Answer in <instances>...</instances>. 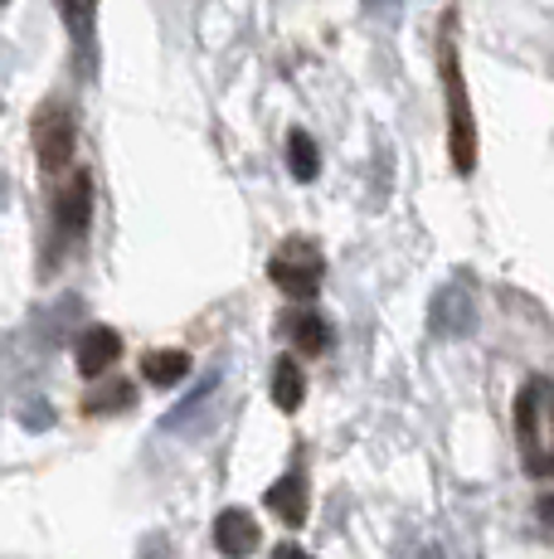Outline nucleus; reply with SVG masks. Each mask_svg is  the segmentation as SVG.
<instances>
[{"label": "nucleus", "mask_w": 554, "mask_h": 559, "mask_svg": "<svg viewBox=\"0 0 554 559\" xmlns=\"http://www.w3.org/2000/svg\"><path fill=\"white\" fill-rule=\"evenodd\" d=\"M322 273H326V258L312 239H302V234H292V239L268 258L273 287L282 297H292V302H312V297L322 293Z\"/></svg>", "instance_id": "nucleus-2"}, {"label": "nucleus", "mask_w": 554, "mask_h": 559, "mask_svg": "<svg viewBox=\"0 0 554 559\" xmlns=\"http://www.w3.org/2000/svg\"><path fill=\"white\" fill-rule=\"evenodd\" d=\"M273 559H312L302 550V545H292V540H282V545H273Z\"/></svg>", "instance_id": "nucleus-16"}, {"label": "nucleus", "mask_w": 554, "mask_h": 559, "mask_svg": "<svg viewBox=\"0 0 554 559\" xmlns=\"http://www.w3.org/2000/svg\"><path fill=\"white\" fill-rule=\"evenodd\" d=\"M122 356V336L112 326H88L79 336V374L83 380H103V374Z\"/></svg>", "instance_id": "nucleus-6"}, {"label": "nucleus", "mask_w": 554, "mask_h": 559, "mask_svg": "<svg viewBox=\"0 0 554 559\" xmlns=\"http://www.w3.org/2000/svg\"><path fill=\"white\" fill-rule=\"evenodd\" d=\"M142 374L152 384H161V390H170V384H180L190 374V356H185V350H146V356H142Z\"/></svg>", "instance_id": "nucleus-11"}, {"label": "nucleus", "mask_w": 554, "mask_h": 559, "mask_svg": "<svg viewBox=\"0 0 554 559\" xmlns=\"http://www.w3.org/2000/svg\"><path fill=\"white\" fill-rule=\"evenodd\" d=\"M282 336L292 341L302 356H322L326 346H332V326H326V317H316V311H306L302 302H297L292 311H282Z\"/></svg>", "instance_id": "nucleus-7"}, {"label": "nucleus", "mask_w": 554, "mask_h": 559, "mask_svg": "<svg viewBox=\"0 0 554 559\" xmlns=\"http://www.w3.org/2000/svg\"><path fill=\"white\" fill-rule=\"evenodd\" d=\"M20 424H25V428H49V424H55V414L39 404V408H25V418H20Z\"/></svg>", "instance_id": "nucleus-15"}, {"label": "nucleus", "mask_w": 554, "mask_h": 559, "mask_svg": "<svg viewBox=\"0 0 554 559\" xmlns=\"http://www.w3.org/2000/svg\"><path fill=\"white\" fill-rule=\"evenodd\" d=\"M88 214H93V180L79 170V176L63 180V190L55 195V210H49V219H55V243H49V258L83 239V229H88Z\"/></svg>", "instance_id": "nucleus-4"}, {"label": "nucleus", "mask_w": 554, "mask_h": 559, "mask_svg": "<svg viewBox=\"0 0 554 559\" xmlns=\"http://www.w3.org/2000/svg\"><path fill=\"white\" fill-rule=\"evenodd\" d=\"M263 501H268L273 515H282V521L297 531V525L306 521V481H302V472H297V467L282 472V477H277L273 487L263 491Z\"/></svg>", "instance_id": "nucleus-9"}, {"label": "nucleus", "mask_w": 554, "mask_h": 559, "mask_svg": "<svg viewBox=\"0 0 554 559\" xmlns=\"http://www.w3.org/2000/svg\"><path fill=\"white\" fill-rule=\"evenodd\" d=\"M59 10H63V25H69V35L88 45V35H93V0H59Z\"/></svg>", "instance_id": "nucleus-14"}, {"label": "nucleus", "mask_w": 554, "mask_h": 559, "mask_svg": "<svg viewBox=\"0 0 554 559\" xmlns=\"http://www.w3.org/2000/svg\"><path fill=\"white\" fill-rule=\"evenodd\" d=\"M268 390H273V404L282 408V414H297V408H302V400H306V374H302V365H297L292 356H277V360H273Z\"/></svg>", "instance_id": "nucleus-10"}, {"label": "nucleus", "mask_w": 554, "mask_h": 559, "mask_svg": "<svg viewBox=\"0 0 554 559\" xmlns=\"http://www.w3.org/2000/svg\"><path fill=\"white\" fill-rule=\"evenodd\" d=\"M540 521H545V525H554V491H545V497H540Z\"/></svg>", "instance_id": "nucleus-17"}, {"label": "nucleus", "mask_w": 554, "mask_h": 559, "mask_svg": "<svg viewBox=\"0 0 554 559\" xmlns=\"http://www.w3.org/2000/svg\"><path fill=\"white\" fill-rule=\"evenodd\" d=\"M258 545H263V535H258V521H253L249 511H239V507L219 511V521H215V550L224 559H249V555H258Z\"/></svg>", "instance_id": "nucleus-5"}, {"label": "nucleus", "mask_w": 554, "mask_h": 559, "mask_svg": "<svg viewBox=\"0 0 554 559\" xmlns=\"http://www.w3.org/2000/svg\"><path fill=\"white\" fill-rule=\"evenodd\" d=\"M132 404H136V384L132 380H103L98 390L83 400V414L108 418V414H117V408H132Z\"/></svg>", "instance_id": "nucleus-12"}, {"label": "nucleus", "mask_w": 554, "mask_h": 559, "mask_svg": "<svg viewBox=\"0 0 554 559\" xmlns=\"http://www.w3.org/2000/svg\"><path fill=\"white\" fill-rule=\"evenodd\" d=\"M287 170H292L297 180H316V170H322V152H316L312 132H287Z\"/></svg>", "instance_id": "nucleus-13"}, {"label": "nucleus", "mask_w": 554, "mask_h": 559, "mask_svg": "<svg viewBox=\"0 0 554 559\" xmlns=\"http://www.w3.org/2000/svg\"><path fill=\"white\" fill-rule=\"evenodd\" d=\"M73 152H79V122L63 103H45L35 112V156H39V170L49 176H63L73 166Z\"/></svg>", "instance_id": "nucleus-3"}, {"label": "nucleus", "mask_w": 554, "mask_h": 559, "mask_svg": "<svg viewBox=\"0 0 554 559\" xmlns=\"http://www.w3.org/2000/svg\"><path fill=\"white\" fill-rule=\"evenodd\" d=\"M540 380H530L526 390L516 394V438H520V462H526V472L535 477V467L545 457H540V438H535V428H540V414H535V404H540Z\"/></svg>", "instance_id": "nucleus-8"}, {"label": "nucleus", "mask_w": 554, "mask_h": 559, "mask_svg": "<svg viewBox=\"0 0 554 559\" xmlns=\"http://www.w3.org/2000/svg\"><path fill=\"white\" fill-rule=\"evenodd\" d=\"M438 73H443V98H447V152H453L457 176L477 170V122H472V98H467L462 59H457V15L447 10L438 29Z\"/></svg>", "instance_id": "nucleus-1"}]
</instances>
